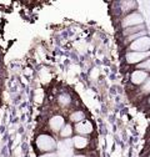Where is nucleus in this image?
<instances>
[{"instance_id": "1", "label": "nucleus", "mask_w": 150, "mask_h": 157, "mask_svg": "<svg viewBox=\"0 0 150 157\" xmlns=\"http://www.w3.org/2000/svg\"><path fill=\"white\" fill-rule=\"evenodd\" d=\"M36 147L43 152H50L56 148V142L50 135H40L36 137Z\"/></svg>"}, {"instance_id": "2", "label": "nucleus", "mask_w": 150, "mask_h": 157, "mask_svg": "<svg viewBox=\"0 0 150 157\" xmlns=\"http://www.w3.org/2000/svg\"><path fill=\"white\" fill-rule=\"evenodd\" d=\"M138 25H143V16L138 13H130L125 15V17L121 21V26L124 29L131 28V26H138Z\"/></svg>"}, {"instance_id": "3", "label": "nucleus", "mask_w": 150, "mask_h": 157, "mask_svg": "<svg viewBox=\"0 0 150 157\" xmlns=\"http://www.w3.org/2000/svg\"><path fill=\"white\" fill-rule=\"evenodd\" d=\"M150 56V51H144V52H140V51H129L126 52L125 55V59H126V63L128 64H139Z\"/></svg>"}, {"instance_id": "4", "label": "nucleus", "mask_w": 150, "mask_h": 157, "mask_svg": "<svg viewBox=\"0 0 150 157\" xmlns=\"http://www.w3.org/2000/svg\"><path fill=\"white\" fill-rule=\"evenodd\" d=\"M130 49H131V51H140V52L149 51V49H150V37L141 36V37L136 39V40H134L130 44Z\"/></svg>"}, {"instance_id": "5", "label": "nucleus", "mask_w": 150, "mask_h": 157, "mask_svg": "<svg viewBox=\"0 0 150 157\" xmlns=\"http://www.w3.org/2000/svg\"><path fill=\"white\" fill-rule=\"evenodd\" d=\"M58 157H73V142L71 140H65L59 144Z\"/></svg>"}, {"instance_id": "6", "label": "nucleus", "mask_w": 150, "mask_h": 157, "mask_svg": "<svg viewBox=\"0 0 150 157\" xmlns=\"http://www.w3.org/2000/svg\"><path fill=\"white\" fill-rule=\"evenodd\" d=\"M64 125H65V120H64V117L60 116V115H55V116H53L51 119H50V121H49V126H50V128H51L53 131H55V132L60 131V130L64 127Z\"/></svg>"}, {"instance_id": "7", "label": "nucleus", "mask_w": 150, "mask_h": 157, "mask_svg": "<svg viewBox=\"0 0 150 157\" xmlns=\"http://www.w3.org/2000/svg\"><path fill=\"white\" fill-rule=\"evenodd\" d=\"M148 77H149V75H148L146 71H143V70H135L133 74H131L130 80H131V82H133L134 85H143Z\"/></svg>"}, {"instance_id": "8", "label": "nucleus", "mask_w": 150, "mask_h": 157, "mask_svg": "<svg viewBox=\"0 0 150 157\" xmlns=\"http://www.w3.org/2000/svg\"><path fill=\"white\" fill-rule=\"evenodd\" d=\"M75 131L78 132L79 136L89 135V133L93 132V125L89 121H81V122L75 125Z\"/></svg>"}, {"instance_id": "9", "label": "nucleus", "mask_w": 150, "mask_h": 157, "mask_svg": "<svg viewBox=\"0 0 150 157\" xmlns=\"http://www.w3.org/2000/svg\"><path fill=\"white\" fill-rule=\"evenodd\" d=\"M71 142H73V147L79 148V150L85 148L88 146V144H89L88 139H86V137H84V136H75L74 139L71 140Z\"/></svg>"}, {"instance_id": "10", "label": "nucleus", "mask_w": 150, "mask_h": 157, "mask_svg": "<svg viewBox=\"0 0 150 157\" xmlns=\"http://www.w3.org/2000/svg\"><path fill=\"white\" fill-rule=\"evenodd\" d=\"M145 30V26L144 25H138V26H131V28H126V29H124V31H123V34H124V36H131V35H135V34H138V33H140V31H144Z\"/></svg>"}, {"instance_id": "11", "label": "nucleus", "mask_w": 150, "mask_h": 157, "mask_svg": "<svg viewBox=\"0 0 150 157\" xmlns=\"http://www.w3.org/2000/svg\"><path fill=\"white\" fill-rule=\"evenodd\" d=\"M84 119H85V113H84L83 111H75V112H73V113L70 115V121H71V122L79 124V122H81Z\"/></svg>"}, {"instance_id": "12", "label": "nucleus", "mask_w": 150, "mask_h": 157, "mask_svg": "<svg viewBox=\"0 0 150 157\" xmlns=\"http://www.w3.org/2000/svg\"><path fill=\"white\" fill-rule=\"evenodd\" d=\"M73 135V127L71 125H64V127L60 130V136L63 137V139H68V137H70Z\"/></svg>"}, {"instance_id": "13", "label": "nucleus", "mask_w": 150, "mask_h": 157, "mask_svg": "<svg viewBox=\"0 0 150 157\" xmlns=\"http://www.w3.org/2000/svg\"><path fill=\"white\" fill-rule=\"evenodd\" d=\"M70 101H71V97H70V95H68V94H63V95H60V96L58 97V102H59L61 106H68V105L70 104Z\"/></svg>"}, {"instance_id": "14", "label": "nucleus", "mask_w": 150, "mask_h": 157, "mask_svg": "<svg viewBox=\"0 0 150 157\" xmlns=\"http://www.w3.org/2000/svg\"><path fill=\"white\" fill-rule=\"evenodd\" d=\"M138 70H143V71L148 70V71H150V59H146V60L139 63V65H138Z\"/></svg>"}, {"instance_id": "15", "label": "nucleus", "mask_w": 150, "mask_h": 157, "mask_svg": "<svg viewBox=\"0 0 150 157\" xmlns=\"http://www.w3.org/2000/svg\"><path fill=\"white\" fill-rule=\"evenodd\" d=\"M120 8H121L123 11H126V10H129V9L131 10V9L135 8V3H134V2H123L121 5H120Z\"/></svg>"}, {"instance_id": "16", "label": "nucleus", "mask_w": 150, "mask_h": 157, "mask_svg": "<svg viewBox=\"0 0 150 157\" xmlns=\"http://www.w3.org/2000/svg\"><path fill=\"white\" fill-rule=\"evenodd\" d=\"M141 90H143V92H145V94H150V77H148L146 80H145V82L143 84Z\"/></svg>"}, {"instance_id": "17", "label": "nucleus", "mask_w": 150, "mask_h": 157, "mask_svg": "<svg viewBox=\"0 0 150 157\" xmlns=\"http://www.w3.org/2000/svg\"><path fill=\"white\" fill-rule=\"evenodd\" d=\"M40 157H58V155H56V153H54V152H46V153L41 155Z\"/></svg>"}, {"instance_id": "18", "label": "nucleus", "mask_w": 150, "mask_h": 157, "mask_svg": "<svg viewBox=\"0 0 150 157\" xmlns=\"http://www.w3.org/2000/svg\"><path fill=\"white\" fill-rule=\"evenodd\" d=\"M73 157H86L85 155H75V156H73Z\"/></svg>"}, {"instance_id": "19", "label": "nucleus", "mask_w": 150, "mask_h": 157, "mask_svg": "<svg viewBox=\"0 0 150 157\" xmlns=\"http://www.w3.org/2000/svg\"><path fill=\"white\" fill-rule=\"evenodd\" d=\"M148 102H149V105H150V97H149V100H148Z\"/></svg>"}, {"instance_id": "20", "label": "nucleus", "mask_w": 150, "mask_h": 157, "mask_svg": "<svg viewBox=\"0 0 150 157\" xmlns=\"http://www.w3.org/2000/svg\"><path fill=\"white\" fill-rule=\"evenodd\" d=\"M149 157H150V156H149Z\"/></svg>"}]
</instances>
